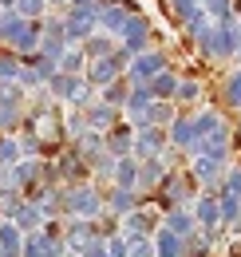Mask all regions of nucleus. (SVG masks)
<instances>
[{
	"label": "nucleus",
	"instance_id": "obj_1",
	"mask_svg": "<svg viewBox=\"0 0 241 257\" xmlns=\"http://www.w3.org/2000/svg\"><path fill=\"white\" fill-rule=\"evenodd\" d=\"M198 48L206 60H229L241 52V20H221L206 36H198Z\"/></svg>",
	"mask_w": 241,
	"mask_h": 257
},
{
	"label": "nucleus",
	"instance_id": "obj_2",
	"mask_svg": "<svg viewBox=\"0 0 241 257\" xmlns=\"http://www.w3.org/2000/svg\"><path fill=\"white\" fill-rule=\"evenodd\" d=\"M194 194H198V182L190 174H166V182L158 186V206L170 214V210H182Z\"/></svg>",
	"mask_w": 241,
	"mask_h": 257
},
{
	"label": "nucleus",
	"instance_id": "obj_3",
	"mask_svg": "<svg viewBox=\"0 0 241 257\" xmlns=\"http://www.w3.org/2000/svg\"><path fill=\"white\" fill-rule=\"evenodd\" d=\"M158 71H166V52H143V56L131 60V67L123 71V79H127L131 87H147Z\"/></svg>",
	"mask_w": 241,
	"mask_h": 257
},
{
	"label": "nucleus",
	"instance_id": "obj_4",
	"mask_svg": "<svg viewBox=\"0 0 241 257\" xmlns=\"http://www.w3.org/2000/svg\"><path fill=\"white\" fill-rule=\"evenodd\" d=\"M103 194L95 190V186H75V190L63 194V210L67 214H75V218H95V214H103Z\"/></svg>",
	"mask_w": 241,
	"mask_h": 257
},
{
	"label": "nucleus",
	"instance_id": "obj_5",
	"mask_svg": "<svg viewBox=\"0 0 241 257\" xmlns=\"http://www.w3.org/2000/svg\"><path fill=\"white\" fill-rule=\"evenodd\" d=\"M229 143H233V139H229V127L221 123L213 135H206L202 143H194V151H190V155H194V159H210V162H217V166H225L229 151H233Z\"/></svg>",
	"mask_w": 241,
	"mask_h": 257
},
{
	"label": "nucleus",
	"instance_id": "obj_6",
	"mask_svg": "<svg viewBox=\"0 0 241 257\" xmlns=\"http://www.w3.org/2000/svg\"><path fill=\"white\" fill-rule=\"evenodd\" d=\"M139 8H135V0H111V4H103L99 8V24H103V36H123V28L131 24V16H135Z\"/></svg>",
	"mask_w": 241,
	"mask_h": 257
},
{
	"label": "nucleus",
	"instance_id": "obj_7",
	"mask_svg": "<svg viewBox=\"0 0 241 257\" xmlns=\"http://www.w3.org/2000/svg\"><path fill=\"white\" fill-rule=\"evenodd\" d=\"M119 40H123V48H127L131 56H143V52H151V40H154L151 20L135 12V16H131V24L123 28V36H119Z\"/></svg>",
	"mask_w": 241,
	"mask_h": 257
},
{
	"label": "nucleus",
	"instance_id": "obj_8",
	"mask_svg": "<svg viewBox=\"0 0 241 257\" xmlns=\"http://www.w3.org/2000/svg\"><path fill=\"white\" fill-rule=\"evenodd\" d=\"M170 147V139H166V131L162 127H147L135 135V159L147 162V159H162V151Z\"/></svg>",
	"mask_w": 241,
	"mask_h": 257
},
{
	"label": "nucleus",
	"instance_id": "obj_9",
	"mask_svg": "<svg viewBox=\"0 0 241 257\" xmlns=\"http://www.w3.org/2000/svg\"><path fill=\"white\" fill-rule=\"evenodd\" d=\"M103 147H107L111 159H131V155H135V127H131V123L111 127L107 135H103Z\"/></svg>",
	"mask_w": 241,
	"mask_h": 257
},
{
	"label": "nucleus",
	"instance_id": "obj_10",
	"mask_svg": "<svg viewBox=\"0 0 241 257\" xmlns=\"http://www.w3.org/2000/svg\"><path fill=\"white\" fill-rule=\"evenodd\" d=\"M194 222L198 225H206V229H217L221 225V202H217V194H198V202H194Z\"/></svg>",
	"mask_w": 241,
	"mask_h": 257
},
{
	"label": "nucleus",
	"instance_id": "obj_11",
	"mask_svg": "<svg viewBox=\"0 0 241 257\" xmlns=\"http://www.w3.org/2000/svg\"><path fill=\"white\" fill-rule=\"evenodd\" d=\"M87 131H95V135H107L111 127H119V107H107V103H95V107H87Z\"/></svg>",
	"mask_w": 241,
	"mask_h": 257
},
{
	"label": "nucleus",
	"instance_id": "obj_12",
	"mask_svg": "<svg viewBox=\"0 0 241 257\" xmlns=\"http://www.w3.org/2000/svg\"><path fill=\"white\" fill-rule=\"evenodd\" d=\"M166 139L178 151H194V115H174V123L166 127Z\"/></svg>",
	"mask_w": 241,
	"mask_h": 257
},
{
	"label": "nucleus",
	"instance_id": "obj_13",
	"mask_svg": "<svg viewBox=\"0 0 241 257\" xmlns=\"http://www.w3.org/2000/svg\"><path fill=\"white\" fill-rule=\"evenodd\" d=\"M115 190H131V194H139L143 186H139V159L131 155V159H119L115 162Z\"/></svg>",
	"mask_w": 241,
	"mask_h": 257
},
{
	"label": "nucleus",
	"instance_id": "obj_14",
	"mask_svg": "<svg viewBox=\"0 0 241 257\" xmlns=\"http://www.w3.org/2000/svg\"><path fill=\"white\" fill-rule=\"evenodd\" d=\"M147 87H151V95L158 99V103H170V99H174V91H178V75L166 67V71H158V75H154Z\"/></svg>",
	"mask_w": 241,
	"mask_h": 257
},
{
	"label": "nucleus",
	"instance_id": "obj_15",
	"mask_svg": "<svg viewBox=\"0 0 241 257\" xmlns=\"http://www.w3.org/2000/svg\"><path fill=\"white\" fill-rule=\"evenodd\" d=\"M162 229H170L174 237H182V241H186V237H190V233L198 229V222H194V214H190V210H170Z\"/></svg>",
	"mask_w": 241,
	"mask_h": 257
},
{
	"label": "nucleus",
	"instance_id": "obj_16",
	"mask_svg": "<svg viewBox=\"0 0 241 257\" xmlns=\"http://www.w3.org/2000/svg\"><path fill=\"white\" fill-rule=\"evenodd\" d=\"M190 178H194V182H202V186H221V166L210 162V159H194Z\"/></svg>",
	"mask_w": 241,
	"mask_h": 257
},
{
	"label": "nucleus",
	"instance_id": "obj_17",
	"mask_svg": "<svg viewBox=\"0 0 241 257\" xmlns=\"http://www.w3.org/2000/svg\"><path fill=\"white\" fill-rule=\"evenodd\" d=\"M123 229H127V237H151L154 233V218L147 214V210H135V214L123 218Z\"/></svg>",
	"mask_w": 241,
	"mask_h": 257
},
{
	"label": "nucleus",
	"instance_id": "obj_18",
	"mask_svg": "<svg viewBox=\"0 0 241 257\" xmlns=\"http://www.w3.org/2000/svg\"><path fill=\"white\" fill-rule=\"evenodd\" d=\"M162 8L174 16V24H190V20L202 12V4H198V0H162Z\"/></svg>",
	"mask_w": 241,
	"mask_h": 257
},
{
	"label": "nucleus",
	"instance_id": "obj_19",
	"mask_svg": "<svg viewBox=\"0 0 241 257\" xmlns=\"http://www.w3.org/2000/svg\"><path fill=\"white\" fill-rule=\"evenodd\" d=\"M151 103H154L151 87H131V95H127V103H123V111H127L131 119H139V115H147Z\"/></svg>",
	"mask_w": 241,
	"mask_h": 257
},
{
	"label": "nucleus",
	"instance_id": "obj_20",
	"mask_svg": "<svg viewBox=\"0 0 241 257\" xmlns=\"http://www.w3.org/2000/svg\"><path fill=\"white\" fill-rule=\"evenodd\" d=\"M162 182H166V166H162V159L139 162V186H162Z\"/></svg>",
	"mask_w": 241,
	"mask_h": 257
},
{
	"label": "nucleus",
	"instance_id": "obj_21",
	"mask_svg": "<svg viewBox=\"0 0 241 257\" xmlns=\"http://www.w3.org/2000/svg\"><path fill=\"white\" fill-rule=\"evenodd\" d=\"M60 174H63V178H71V182H83V174H87V162L79 159L75 151H60Z\"/></svg>",
	"mask_w": 241,
	"mask_h": 257
},
{
	"label": "nucleus",
	"instance_id": "obj_22",
	"mask_svg": "<svg viewBox=\"0 0 241 257\" xmlns=\"http://www.w3.org/2000/svg\"><path fill=\"white\" fill-rule=\"evenodd\" d=\"M154 257H182V237L170 229H154Z\"/></svg>",
	"mask_w": 241,
	"mask_h": 257
},
{
	"label": "nucleus",
	"instance_id": "obj_23",
	"mask_svg": "<svg viewBox=\"0 0 241 257\" xmlns=\"http://www.w3.org/2000/svg\"><path fill=\"white\" fill-rule=\"evenodd\" d=\"M107 206L115 210V218H127V214H135L139 194H131V190H111V194H107Z\"/></svg>",
	"mask_w": 241,
	"mask_h": 257
},
{
	"label": "nucleus",
	"instance_id": "obj_24",
	"mask_svg": "<svg viewBox=\"0 0 241 257\" xmlns=\"http://www.w3.org/2000/svg\"><path fill=\"white\" fill-rule=\"evenodd\" d=\"M111 52H115V40H111V36H99V32H95L87 44H83V60H87V64H91V60L111 56Z\"/></svg>",
	"mask_w": 241,
	"mask_h": 257
},
{
	"label": "nucleus",
	"instance_id": "obj_25",
	"mask_svg": "<svg viewBox=\"0 0 241 257\" xmlns=\"http://www.w3.org/2000/svg\"><path fill=\"white\" fill-rule=\"evenodd\" d=\"M210 245H213V237L210 233H190L186 241H182V257H210Z\"/></svg>",
	"mask_w": 241,
	"mask_h": 257
},
{
	"label": "nucleus",
	"instance_id": "obj_26",
	"mask_svg": "<svg viewBox=\"0 0 241 257\" xmlns=\"http://www.w3.org/2000/svg\"><path fill=\"white\" fill-rule=\"evenodd\" d=\"M221 127V111H202V115H194V143H202L206 135Z\"/></svg>",
	"mask_w": 241,
	"mask_h": 257
},
{
	"label": "nucleus",
	"instance_id": "obj_27",
	"mask_svg": "<svg viewBox=\"0 0 241 257\" xmlns=\"http://www.w3.org/2000/svg\"><path fill=\"white\" fill-rule=\"evenodd\" d=\"M233 4H237V0H206L202 8H206V16H210L213 24H221V20H237Z\"/></svg>",
	"mask_w": 241,
	"mask_h": 257
},
{
	"label": "nucleus",
	"instance_id": "obj_28",
	"mask_svg": "<svg viewBox=\"0 0 241 257\" xmlns=\"http://www.w3.org/2000/svg\"><path fill=\"white\" fill-rule=\"evenodd\" d=\"M217 202H221V225H237L241 222V198H233V194H217Z\"/></svg>",
	"mask_w": 241,
	"mask_h": 257
},
{
	"label": "nucleus",
	"instance_id": "obj_29",
	"mask_svg": "<svg viewBox=\"0 0 241 257\" xmlns=\"http://www.w3.org/2000/svg\"><path fill=\"white\" fill-rule=\"evenodd\" d=\"M56 67H60L63 75H79V71H87V60H83V52H71V48H67Z\"/></svg>",
	"mask_w": 241,
	"mask_h": 257
},
{
	"label": "nucleus",
	"instance_id": "obj_30",
	"mask_svg": "<svg viewBox=\"0 0 241 257\" xmlns=\"http://www.w3.org/2000/svg\"><path fill=\"white\" fill-rule=\"evenodd\" d=\"M127 95H131V83H127V79H115L111 87H103V103H107V107H123Z\"/></svg>",
	"mask_w": 241,
	"mask_h": 257
},
{
	"label": "nucleus",
	"instance_id": "obj_31",
	"mask_svg": "<svg viewBox=\"0 0 241 257\" xmlns=\"http://www.w3.org/2000/svg\"><path fill=\"white\" fill-rule=\"evenodd\" d=\"M221 95H225V103H229V107H237V111H241V71H233V75L225 79Z\"/></svg>",
	"mask_w": 241,
	"mask_h": 257
},
{
	"label": "nucleus",
	"instance_id": "obj_32",
	"mask_svg": "<svg viewBox=\"0 0 241 257\" xmlns=\"http://www.w3.org/2000/svg\"><path fill=\"white\" fill-rule=\"evenodd\" d=\"M198 95H202V83H194V79H178V91H174L178 103H198Z\"/></svg>",
	"mask_w": 241,
	"mask_h": 257
},
{
	"label": "nucleus",
	"instance_id": "obj_33",
	"mask_svg": "<svg viewBox=\"0 0 241 257\" xmlns=\"http://www.w3.org/2000/svg\"><path fill=\"white\" fill-rule=\"evenodd\" d=\"M217 194H233V198H241V166H233L229 174H221V186H217Z\"/></svg>",
	"mask_w": 241,
	"mask_h": 257
},
{
	"label": "nucleus",
	"instance_id": "obj_34",
	"mask_svg": "<svg viewBox=\"0 0 241 257\" xmlns=\"http://www.w3.org/2000/svg\"><path fill=\"white\" fill-rule=\"evenodd\" d=\"M127 241H131V257H154L151 237H127Z\"/></svg>",
	"mask_w": 241,
	"mask_h": 257
},
{
	"label": "nucleus",
	"instance_id": "obj_35",
	"mask_svg": "<svg viewBox=\"0 0 241 257\" xmlns=\"http://www.w3.org/2000/svg\"><path fill=\"white\" fill-rule=\"evenodd\" d=\"M107 257H131V241L127 237H111L107 241Z\"/></svg>",
	"mask_w": 241,
	"mask_h": 257
},
{
	"label": "nucleus",
	"instance_id": "obj_36",
	"mask_svg": "<svg viewBox=\"0 0 241 257\" xmlns=\"http://www.w3.org/2000/svg\"><path fill=\"white\" fill-rule=\"evenodd\" d=\"M44 4H48V0H20V16H24V20L40 16V12H44Z\"/></svg>",
	"mask_w": 241,
	"mask_h": 257
},
{
	"label": "nucleus",
	"instance_id": "obj_37",
	"mask_svg": "<svg viewBox=\"0 0 241 257\" xmlns=\"http://www.w3.org/2000/svg\"><path fill=\"white\" fill-rule=\"evenodd\" d=\"M67 233H71V237H75V241H95V237H91V233H95V229H91L87 222H71V229H67Z\"/></svg>",
	"mask_w": 241,
	"mask_h": 257
},
{
	"label": "nucleus",
	"instance_id": "obj_38",
	"mask_svg": "<svg viewBox=\"0 0 241 257\" xmlns=\"http://www.w3.org/2000/svg\"><path fill=\"white\" fill-rule=\"evenodd\" d=\"M16 222H20L24 229H28V225H36V222H40V210H36V206H20V214H16Z\"/></svg>",
	"mask_w": 241,
	"mask_h": 257
},
{
	"label": "nucleus",
	"instance_id": "obj_39",
	"mask_svg": "<svg viewBox=\"0 0 241 257\" xmlns=\"http://www.w3.org/2000/svg\"><path fill=\"white\" fill-rule=\"evenodd\" d=\"M16 159H20L16 143H12V139H0V162H16Z\"/></svg>",
	"mask_w": 241,
	"mask_h": 257
},
{
	"label": "nucleus",
	"instance_id": "obj_40",
	"mask_svg": "<svg viewBox=\"0 0 241 257\" xmlns=\"http://www.w3.org/2000/svg\"><path fill=\"white\" fill-rule=\"evenodd\" d=\"M83 257H107V241H99V237L87 241V245H83Z\"/></svg>",
	"mask_w": 241,
	"mask_h": 257
},
{
	"label": "nucleus",
	"instance_id": "obj_41",
	"mask_svg": "<svg viewBox=\"0 0 241 257\" xmlns=\"http://www.w3.org/2000/svg\"><path fill=\"white\" fill-rule=\"evenodd\" d=\"M12 75H20V71H16V60H12V56H0V79H12Z\"/></svg>",
	"mask_w": 241,
	"mask_h": 257
},
{
	"label": "nucleus",
	"instance_id": "obj_42",
	"mask_svg": "<svg viewBox=\"0 0 241 257\" xmlns=\"http://www.w3.org/2000/svg\"><path fill=\"white\" fill-rule=\"evenodd\" d=\"M36 170H40V166H32V162H24V166H20L16 174H20V182H24V186H32V182H36Z\"/></svg>",
	"mask_w": 241,
	"mask_h": 257
},
{
	"label": "nucleus",
	"instance_id": "obj_43",
	"mask_svg": "<svg viewBox=\"0 0 241 257\" xmlns=\"http://www.w3.org/2000/svg\"><path fill=\"white\" fill-rule=\"evenodd\" d=\"M52 4H71V0H52Z\"/></svg>",
	"mask_w": 241,
	"mask_h": 257
},
{
	"label": "nucleus",
	"instance_id": "obj_44",
	"mask_svg": "<svg viewBox=\"0 0 241 257\" xmlns=\"http://www.w3.org/2000/svg\"><path fill=\"white\" fill-rule=\"evenodd\" d=\"M233 12H241V0H237V4H233Z\"/></svg>",
	"mask_w": 241,
	"mask_h": 257
},
{
	"label": "nucleus",
	"instance_id": "obj_45",
	"mask_svg": "<svg viewBox=\"0 0 241 257\" xmlns=\"http://www.w3.org/2000/svg\"><path fill=\"white\" fill-rule=\"evenodd\" d=\"M198 4H206V0H198Z\"/></svg>",
	"mask_w": 241,
	"mask_h": 257
},
{
	"label": "nucleus",
	"instance_id": "obj_46",
	"mask_svg": "<svg viewBox=\"0 0 241 257\" xmlns=\"http://www.w3.org/2000/svg\"><path fill=\"white\" fill-rule=\"evenodd\" d=\"M237 60H241V52H237Z\"/></svg>",
	"mask_w": 241,
	"mask_h": 257
},
{
	"label": "nucleus",
	"instance_id": "obj_47",
	"mask_svg": "<svg viewBox=\"0 0 241 257\" xmlns=\"http://www.w3.org/2000/svg\"><path fill=\"white\" fill-rule=\"evenodd\" d=\"M237 131H241V123H237Z\"/></svg>",
	"mask_w": 241,
	"mask_h": 257
}]
</instances>
